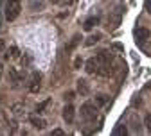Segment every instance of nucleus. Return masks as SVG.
<instances>
[{
  "mask_svg": "<svg viewBox=\"0 0 151 136\" xmlns=\"http://www.w3.org/2000/svg\"><path fill=\"white\" fill-rule=\"evenodd\" d=\"M6 20L14 22L22 13V0H6Z\"/></svg>",
  "mask_w": 151,
  "mask_h": 136,
  "instance_id": "nucleus-1",
  "label": "nucleus"
},
{
  "mask_svg": "<svg viewBox=\"0 0 151 136\" xmlns=\"http://www.w3.org/2000/svg\"><path fill=\"white\" fill-rule=\"evenodd\" d=\"M81 116L86 120V122H96L97 116H99V111H97V106H93L90 102H85L81 106Z\"/></svg>",
  "mask_w": 151,
  "mask_h": 136,
  "instance_id": "nucleus-2",
  "label": "nucleus"
},
{
  "mask_svg": "<svg viewBox=\"0 0 151 136\" xmlns=\"http://www.w3.org/2000/svg\"><path fill=\"white\" fill-rule=\"evenodd\" d=\"M27 88H29L31 93H38V91H40V88H42V73L40 72H32Z\"/></svg>",
  "mask_w": 151,
  "mask_h": 136,
  "instance_id": "nucleus-3",
  "label": "nucleus"
},
{
  "mask_svg": "<svg viewBox=\"0 0 151 136\" xmlns=\"http://www.w3.org/2000/svg\"><path fill=\"white\" fill-rule=\"evenodd\" d=\"M96 59L99 61V66H110V61H111V52L110 50H101Z\"/></svg>",
  "mask_w": 151,
  "mask_h": 136,
  "instance_id": "nucleus-4",
  "label": "nucleus"
},
{
  "mask_svg": "<svg viewBox=\"0 0 151 136\" xmlns=\"http://www.w3.org/2000/svg\"><path fill=\"white\" fill-rule=\"evenodd\" d=\"M74 116H76L74 106H72V104H67V106L63 108V120H65L67 124H72V122H74Z\"/></svg>",
  "mask_w": 151,
  "mask_h": 136,
  "instance_id": "nucleus-5",
  "label": "nucleus"
},
{
  "mask_svg": "<svg viewBox=\"0 0 151 136\" xmlns=\"http://www.w3.org/2000/svg\"><path fill=\"white\" fill-rule=\"evenodd\" d=\"M149 36H151V32H149V29H146V27H139V29L135 31V38H137L139 43H144L146 40H149Z\"/></svg>",
  "mask_w": 151,
  "mask_h": 136,
  "instance_id": "nucleus-6",
  "label": "nucleus"
},
{
  "mask_svg": "<svg viewBox=\"0 0 151 136\" xmlns=\"http://www.w3.org/2000/svg\"><path fill=\"white\" fill-rule=\"evenodd\" d=\"M85 68H86V72L88 73H97L99 72V61L96 59V57H90V59L86 61V65H85Z\"/></svg>",
  "mask_w": 151,
  "mask_h": 136,
  "instance_id": "nucleus-7",
  "label": "nucleus"
},
{
  "mask_svg": "<svg viewBox=\"0 0 151 136\" xmlns=\"http://www.w3.org/2000/svg\"><path fill=\"white\" fill-rule=\"evenodd\" d=\"M124 11H126L124 4H121V6H117V7H115V13H113V27H119V23H121V18H122Z\"/></svg>",
  "mask_w": 151,
  "mask_h": 136,
  "instance_id": "nucleus-8",
  "label": "nucleus"
},
{
  "mask_svg": "<svg viewBox=\"0 0 151 136\" xmlns=\"http://www.w3.org/2000/svg\"><path fill=\"white\" fill-rule=\"evenodd\" d=\"M29 122H31L36 129H45V125H47V122H45L43 118H40V116H36V115L29 116Z\"/></svg>",
  "mask_w": 151,
  "mask_h": 136,
  "instance_id": "nucleus-9",
  "label": "nucleus"
},
{
  "mask_svg": "<svg viewBox=\"0 0 151 136\" xmlns=\"http://www.w3.org/2000/svg\"><path fill=\"white\" fill-rule=\"evenodd\" d=\"M97 23H99V16H90V18H86V20H85L83 27H85V31H92Z\"/></svg>",
  "mask_w": 151,
  "mask_h": 136,
  "instance_id": "nucleus-10",
  "label": "nucleus"
},
{
  "mask_svg": "<svg viewBox=\"0 0 151 136\" xmlns=\"http://www.w3.org/2000/svg\"><path fill=\"white\" fill-rule=\"evenodd\" d=\"M78 91H79L81 95H86V93L90 91V88H88V84H86L85 79H79V81H78Z\"/></svg>",
  "mask_w": 151,
  "mask_h": 136,
  "instance_id": "nucleus-11",
  "label": "nucleus"
},
{
  "mask_svg": "<svg viewBox=\"0 0 151 136\" xmlns=\"http://www.w3.org/2000/svg\"><path fill=\"white\" fill-rule=\"evenodd\" d=\"M124 134H128V127L122 125V124H119L115 129H113V136H124Z\"/></svg>",
  "mask_w": 151,
  "mask_h": 136,
  "instance_id": "nucleus-12",
  "label": "nucleus"
},
{
  "mask_svg": "<svg viewBox=\"0 0 151 136\" xmlns=\"http://www.w3.org/2000/svg\"><path fill=\"white\" fill-rule=\"evenodd\" d=\"M9 77H11V81H13V84H14V86L20 83V75L16 73V70H13V68H11V70H9Z\"/></svg>",
  "mask_w": 151,
  "mask_h": 136,
  "instance_id": "nucleus-13",
  "label": "nucleus"
},
{
  "mask_svg": "<svg viewBox=\"0 0 151 136\" xmlns=\"http://www.w3.org/2000/svg\"><path fill=\"white\" fill-rule=\"evenodd\" d=\"M97 41H99V36H97V34H93V36H90L88 40L85 41V45H86V47H92V45H96Z\"/></svg>",
  "mask_w": 151,
  "mask_h": 136,
  "instance_id": "nucleus-14",
  "label": "nucleus"
},
{
  "mask_svg": "<svg viewBox=\"0 0 151 136\" xmlns=\"http://www.w3.org/2000/svg\"><path fill=\"white\" fill-rule=\"evenodd\" d=\"M50 104V99H47V100H43V102H40V104H38L36 106V113H43V109L47 108Z\"/></svg>",
  "mask_w": 151,
  "mask_h": 136,
  "instance_id": "nucleus-15",
  "label": "nucleus"
},
{
  "mask_svg": "<svg viewBox=\"0 0 151 136\" xmlns=\"http://www.w3.org/2000/svg\"><path fill=\"white\" fill-rule=\"evenodd\" d=\"M79 40H81V38H79V36H74V38H72V41H70V45L67 47V50H72V48H74L76 45H78V43H79Z\"/></svg>",
  "mask_w": 151,
  "mask_h": 136,
  "instance_id": "nucleus-16",
  "label": "nucleus"
},
{
  "mask_svg": "<svg viewBox=\"0 0 151 136\" xmlns=\"http://www.w3.org/2000/svg\"><path fill=\"white\" fill-rule=\"evenodd\" d=\"M144 124H146V131H147V132H151V115H146Z\"/></svg>",
  "mask_w": 151,
  "mask_h": 136,
  "instance_id": "nucleus-17",
  "label": "nucleus"
},
{
  "mask_svg": "<svg viewBox=\"0 0 151 136\" xmlns=\"http://www.w3.org/2000/svg\"><path fill=\"white\" fill-rule=\"evenodd\" d=\"M97 104H99V106H104V104H106V97H104V95H99V97H97Z\"/></svg>",
  "mask_w": 151,
  "mask_h": 136,
  "instance_id": "nucleus-18",
  "label": "nucleus"
},
{
  "mask_svg": "<svg viewBox=\"0 0 151 136\" xmlns=\"http://www.w3.org/2000/svg\"><path fill=\"white\" fill-rule=\"evenodd\" d=\"M144 7H146V11L151 14V0H146V2H144Z\"/></svg>",
  "mask_w": 151,
  "mask_h": 136,
  "instance_id": "nucleus-19",
  "label": "nucleus"
},
{
  "mask_svg": "<svg viewBox=\"0 0 151 136\" xmlns=\"http://www.w3.org/2000/svg\"><path fill=\"white\" fill-rule=\"evenodd\" d=\"M18 54H20V52H18V48L16 47H11V57H18Z\"/></svg>",
  "mask_w": 151,
  "mask_h": 136,
  "instance_id": "nucleus-20",
  "label": "nucleus"
},
{
  "mask_svg": "<svg viewBox=\"0 0 151 136\" xmlns=\"http://www.w3.org/2000/svg\"><path fill=\"white\" fill-rule=\"evenodd\" d=\"M74 95H76L74 91H68V93L65 95V100H72V99H74Z\"/></svg>",
  "mask_w": 151,
  "mask_h": 136,
  "instance_id": "nucleus-21",
  "label": "nucleus"
},
{
  "mask_svg": "<svg viewBox=\"0 0 151 136\" xmlns=\"http://www.w3.org/2000/svg\"><path fill=\"white\" fill-rule=\"evenodd\" d=\"M52 134H54V136H61V134H65V132H63L61 129H54V131H52Z\"/></svg>",
  "mask_w": 151,
  "mask_h": 136,
  "instance_id": "nucleus-22",
  "label": "nucleus"
},
{
  "mask_svg": "<svg viewBox=\"0 0 151 136\" xmlns=\"http://www.w3.org/2000/svg\"><path fill=\"white\" fill-rule=\"evenodd\" d=\"M6 48V43H4V40H0V52H2Z\"/></svg>",
  "mask_w": 151,
  "mask_h": 136,
  "instance_id": "nucleus-23",
  "label": "nucleus"
},
{
  "mask_svg": "<svg viewBox=\"0 0 151 136\" xmlns=\"http://www.w3.org/2000/svg\"><path fill=\"white\" fill-rule=\"evenodd\" d=\"M2 73H4V66H2V63H0V79H2Z\"/></svg>",
  "mask_w": 151,
  "mask_h": 136,
  "instance_id": "nucleus-24",
  "label": "nucleus"
},
{
  "mask_svg": "<svg viewBox=\"0 0 151 136\" xmlns=\"http://www.w3.org/2000/svg\"><path fill=\"white\" fill-rule=\"evenodd\" d=\"M50 2H52V4H58V2H60V0H50Z\"/></svg>",
  "mask_w": 151,
  "mask_h": 136,
  "instance_id": "nucleus-25",
  "label": "nucleus"
}]
</instances>
